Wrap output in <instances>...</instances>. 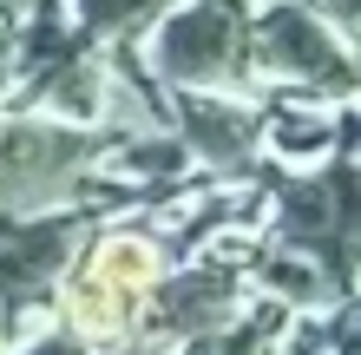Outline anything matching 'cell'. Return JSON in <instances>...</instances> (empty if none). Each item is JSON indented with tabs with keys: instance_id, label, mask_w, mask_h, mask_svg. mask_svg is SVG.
<instances>
[{
	"instance_id": "6da1fadb",
	"label": "cell",
	"mask_w": 361,
	"mask_h": 355,
	"mask_svg": "<svg viewBox=\"0 0 361 355\" xmlns=\"http://www.w3.org/2000/svg\"><path fill=\"white\" fill-rule=\"evenodd\" d=\"M99 125H66L47 112H0V217H39V211H92L99 217ZM112 211V198H105Z\"/></svg>"
},
{
	"instance_id": "7a4b0ae2",
	"label": "cell",
	"mask_w": 361,
	"mask_h": 355,
	"mask_svg": "<svg viewBox=\"0 0 361 355\" xmlns=\"http://www.w3.org/2000/svg\"><path fill=\"white\" fill-rule=\"evenodd\" d=\"M250 20H257V0H171L132 40V53L158 92H243Z\"/></svg>"
},
{
	"instance_id": "3957f363",
	"label": "cell",
	"mask_w": 361,
	"mask_h": 355,
	"mask_svg": "<svg viewBox=\"0 0 361 355\" xmlns=\"http://www.w3.org/2000/svg\"><path fill=\"white\" fill-rule=\"evenodd\" d=\"M250 86H269V99H355V40H342L329 20H315L302 0H257L250 20Z\"/></svg>"
},
{
	"instance_id": "277c9868",
	"label": "cell",
	"mask_w": 361,
	"mask_h": 355,
	"mask_svg": "<svg viewBox=\"0 0 361 355\" xmlns=\"http://www.w3.org/2000/svg\"><path fill=\"white\" fill-rule=\"evenodd\" d=\"M257 237L309 257L342 296H355V145L315 172H283V184H269V231Z\"/></svg>"
},
{
	"instance_id": "5b68a950",
	"label": "cell",
	"mask_w": 361,
	"mask_h": 355,
	"mask_svg": "<svg viewBox=\"0 0 361 355\" xmlns=\"http://www.w3.org/2000/svg\"><path fill=\"white\" fill-rule=\"evenodd\" d=\"M250 283H243V257H224V250H197L184 263H164V277L145 296L138 336L125 355H184L190 342H204L210 329H224L243 309Z\"/></svg>"
},
{
	"instance_id": "8992f818",
	"label": "cell",
	"mask_w": 361,
	"mask_h": 355,
	"mask_svg": "<svg viewBox=\"0 0 361 355\" xmlns=\"http://www.w3.org/2000/svg\"><path fill=\"white\" fill-rule=\"evenodd\" d=\"M92 231V211H39V217H0V336L39 329L53 316V289Z\"/></svg>"
},
{
	"instance_id": "52a82bcc",
	"label": "cell",
	"mask_w": 361,
	"mask_h": 355,
	"mask_svg": "<svg viewBox=\"0 0 361 355\" xmlns=\"http://www.w3.org/2000/svg\"><path fill=\"white\" fill-rule=\"evenodd\" d=\"M164 125L178 132L190 172L243 184L263 164V106L250 92H164Z\"/></svg>"
},
{
	"instance_id": "ba28073f",
	"label": "cell",
	"mask_w": 361,
	"mask_h": 355,
	"mask_svg": "<svg viewBox=\"0 0 361 355\" xmlns=\"http://www.w3.org/2000/svg\"><path fill=\"white\" fill-rule=\"evenodd\" d=\"M342 145H355L348 106H322V99H263V158L276 172H315Z\"/></svg>"
},
{
	"instance_id": "9c48e42d",
	"label": "cell",
	"mask_w": 361,
	"mask_h": 355,
	"mask_svg": "<svg viewBox=\"0 0 361 355\" xmlns=\"http://www.w3.org/2000/svg\"><path fill=\"white\" fill-rule=\"evenodd\" d=\"M289 336H295V316L283 303H269V296L250 289L237 316L224 329H210L204 342H190L184 355H289Z\"/></svg>"
},
{
	"instance_id": "30bf717a",
	"label": "cell",
	"mask_w": 361,
	"mask_h": 355,
	"mask_svg": "<svg viewBox=\"0 0 361 355\" xmlns=\"http://www.w3.org/2000/svg\"><path fill=\"white\" fill-rule=\"evenodd\" d=\"M164 7H171V0H66L73 27L86 33L92 47H132Z\"/></svg>"
},
{
	"instance_id": "8fae6325",
	"label": "cell",
	"mask_w": 361,
	"mask_h": 355,
	"mask_svg": "<svg viewBox=\"0 0 361 355\" xmlns=\"http://www.w3.org/2000/svg\"><path fill=\"white\" fill-rule=\"evenodd\" d=\"M27 13H33V0H0V99L13 92V73H20V33H27Z\"/></svg>"
},
{
	"instance_id": "7c38bea8",
	"label": "cell",
	"mask_w": 361,
	"mask_h": 355,
	"mask_svg": "<svg viewBox=\"0 0 361 355\" xmlns=\"http://www.w3.org/2000/svg\"><path fill=\"white\" fill-rule=\"evenodd\" d=\"M7 355H92V349L79 342V336H66L59 323H39V329H27V336H20Z\"/></svg>"
},
{
	"instance_id": "4fadbf2b",
	"label": "cell",
	"mask_w": 361,
	"mask_h": 355,
	"mask_svg": "<svg viewBox=\"0 0 361 355\" xmlns=\"http://www.w3.org/2000/svg\"><path fill=\"white\" fill-rule=\"evenodd\" d=\"M302 7H309L315 20H329V27L342 33V40H355V20H361V7H355V0H302Z\"/></svg>"
},
{
	"instance_id": "5bb4252c",
	"label": "cell",
	"mask_w": 361,
	"mask_h": 355,
	"mask_svg": "<svg viewBox=\"0 0 361 355\" xmlns=\"http://www.w3.org/2000/svg\"><path fill=\"white\" fill-rule=\"evenodd\" d=\"M0 342H7V336H0Z\"/></svg>"
}]
</instances>
